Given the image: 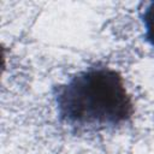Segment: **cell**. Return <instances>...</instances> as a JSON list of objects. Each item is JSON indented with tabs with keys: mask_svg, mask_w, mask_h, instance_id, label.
<instances>
[{
	"mask_svg": "<svg viewBox=\"0 0 154 154\" xmlns=\"http://www.w3.org/2000/svg\"><path fill=\"white\" fill-rule=\"evenodd\" d=\"M147 42L154 48V1L149 2L141 14Z\"/></svg>",
	"mask_w": 154,
	"mask_h": 154,
	"instance_id": "2",
	"label": "cell"
},
{
	"mask_svg": "<svg viewBox=\"0 0 154 154\" xmlns=\"http://www.w3.org/2000/svg\"><path fill=\"white\" fill-rule=\"evenodd\" d=\"M61 122L81 131L112 129L126 123L134 103L123 77L109 67H89L54 89Z\"/></svg>",
	"mask_w": 154,
	"mask_h": 154,
	"instance_id": "1",
	"label": "cell"
}]
</instances>
